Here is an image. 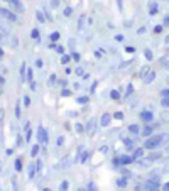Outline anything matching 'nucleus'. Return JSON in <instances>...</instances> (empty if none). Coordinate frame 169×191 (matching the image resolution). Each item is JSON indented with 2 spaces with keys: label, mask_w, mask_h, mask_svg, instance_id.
I'll return each mask as SVG.
<instances>
[]
</instances>
